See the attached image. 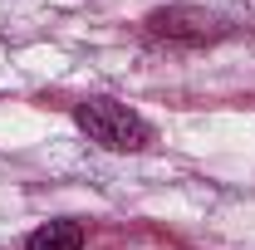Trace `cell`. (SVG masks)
<instances>
[{
  "mask_svg": "<svg viewBox=\"0 0 255 250\" xmlns=\"http://www.w3.org/2000/svg\"><path fill=\"white\" fill-rule=\"evenodd\" d=\"M79 246H84V231L74 221H49L25 241V250H79Z\"/></svg>",
  "mask_w": 255,
  "mask_h": 250,
  "instance_id": "3957f363",
  "label": "cell"
},
{
  "mask_svg": "<svg viewBox=\"0 0 255 250\" xmlns=\"http://www.w3.org/2000/svg\"><path fill=\"white\" fill-rule=\"evenodd\" d=\"M147 34H157V39H167V44H211V39L226 34V25L216 20V15L196 10V5H172V10L147 15Z\"/></svg>",
  "mask_w": 255,
  "mask_h": 250,
  "instance_id": "7a4b0ae2",
  "label": "cell"
},
{
  "mask_svg": "<svg viewBox=\"0 0 255 250\" xmlns=\"http://www.w3.org/2000/svg\"><path fill=\"white\" fill-rule=\"evenodd\" d=\"M74 123L89 132V142L108 147V152H142L152 142V123L113 98H84L74 108Z\"/></svg>",
  "mask_w": 255,
  "mask_h": 250,
  "instance_id": "6da1fadb",
  "label": "cell"
}]
</instances>
